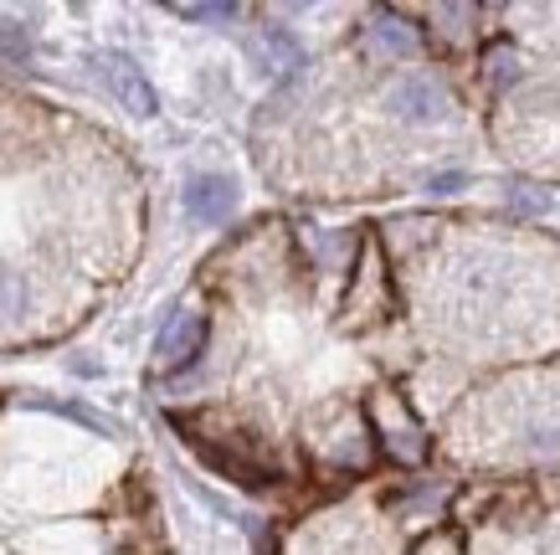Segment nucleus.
<instances>
[{
	"mask_svg": "<svg viewBox=\"0 0 560 555\" xmlns=\"http://www.w3.org/2000/svg\"><path fill=\"white\" fill-rule=\"evenodd\" d=\"M417 555H458V545H453V540H427Z\"/></svg>",
	"mask_w": 560,
	"mask_h": 555,
	"instance_id": "4468645a",
	"label": "nucleus"
},
{
	"mask_svg": "<svg viewBox=\"0 0 560 555\" xmlns=\"http://www.w3.org/2000/svg\"><path fill=\"white\" fill-rule=\"evenodd\" d=\"M93 72H98L103 93L119 103L124 114H135V118H154V114H160V99H154L150 78H144V68H139L129 51H119V47L98 51V57H93Z\"/></svg>",
	"mask_w": 560,
	"mask_h": 555,
	"instance_id": "39448f33",
	"label": "nucleus"
},
{
	"mask_svg": "<svg viewBox=\"0 0 560 555\" xmlns=\"http://www.w3.org/2000/svg\"><path fill=\"white\" fill-rule=\"evenodd\" d=\"M180 206H186V217L196 221V227H226L242 206V185L232 181L226 170H201V175L186 181Z\"/></svg>",
	"mask_w": 560,
	"mask_h": 555,
	"instance_id": "423d86ee",
	"label": "nucleus"
},
{
	"mask_svg": "<svg viewBox=\"0 0 560 555\" xmlns=\"http://www.w3.org/2000/svg\"><path fill=\"white\" fill-rule=\"evenodd\" d=\"M180 21H196V26H232V21H242L247 11L242 5H232V0H217V5H171Z\"/></svg>",
	"mask_w": 560,
	"mask_h": 555,
	"instance_id": "9b49d317",
	"label": "nucleus"
},
{
	"mask_svg": "<svg viewBox=\"0 0 560 555\" xmlns=\"http://www.w3.org/2000/svg\"><path fill=\"white\" fill-rule=\"evenodd\" d=\"M510 206H520V211H545L550 201H545V196H535V190L525 185V190H510Z\"/></svg>",
	"mask_w": 560,
	"mask_h": 555,
	"instance_id": "ddd939ff",
	"label": "nucleus"
},
{
	"mask_svg": "<svg viewBox=\"0 0 560 555\" xmlns=\"http://www.w3.org/2000/svg\"><path fill=\"white\" fill-rule=\"evenodd\" d=\"M32 314V278L0 257V329H16Z\"/></svg>",
	"mask_w": 560,
	"mask_h": 555,
	"instance_id": "1a4fd4ad",
	"label": "nucleus"
},
{
	"mask_svg": "<svg viewBox=\"0 0 560 555\" xmlns=\"http://www.w3.org/2000/svg\"><path fill=\"white\" fill-rule=\"evenodd\" d=\"M304 448L314 463H324V469H335V473H365L375 458L371 427H365V417L350 412V406H324V412H314L304 427Z\"/></svg>",
	"mask_w": 560,
	"mask_h": 555,
	"instance_id": "f257e3e1",
	"label": "nucleus"
},
{
	"mask_svg": "<svg viewBox=\"0 0 560 555\" xmlns=\"http://www.w3.org/2000/svg\"><path fill=\"white\" fill-rule=\"evenodd\" d=\"M365 51L381 57V62H407V57L422 51V32L407 26L396 11H375L371 26H365Z\"/></svg>",
	"mask_w": 560,
	"mask_h": 555,
	"instance_id": "6e6552de",
	"label": "nucleus"
},
{
	"mask_svg": "<svg viewBox=\"0 0 560 555\" xmlns=\"http://www.w3.org/2000/svg\"><path fill=\"white\" fill-rule=\"evenodd\" d=\"M154 370L165 381H180L186 370H196L211 355V309L196 299L171 303V314L154 329Z\"/></svg>",
	"mask_w": 560,
	"mask_h": 555,
	"instance_id": "f03ea898",
	"label": "nucleus"
},
{
	"mask_svg": "<svg viewBox=\"0 0 560 555\" xmlns=\"http://www.w3.org/2000/svg\"><path fill=\"white\" fill-rule=\"evenodd\" d=\"M32 57H36V32L16 16H0V72L32 68Z\"/></svg>",
	"mask_w": 560,
	"mask_h": 555,
	"instance_id": "9d476101",
	"label": "nucleus"
},
{
	"mask_svg": "<svg viewBox=\"0 0 560 555\" xmlns=\"http://www.w3.org/2000/svg\"><path fill=\"white\" fill-rule=\"evenodd\" d=\"M371 438L386 448L396 463H422L427 458V438L422 421L407 412V402L396 391H375L371 396Z\"/></svg>",
	"mask_w": 560,
	"mask_h": 555,
	"instance_id": "20e7f679",
	"label": "nucleus"
},
{
	"mask_svg": "<svg viewBox=\"0 0 560 555\" xmlns=\"http://www.w3.org/2000/svg\"><path fill=\"white\" fill-rule=\"evenodd\" d=\"M381 103H386V114L396 118V124H442L447 118V108H453V93H447V83L442 78H432V72H396L386 83V93H381Z\"/></svg>",
	"mask_w": 560,
	"mask_h": 555,
	"instance_id": "7ed1b4c3",
	"label": "nucleus"
},
{
	"mask_svg": "<svg viewBox=\"0 0 560 555\" xmlns=\"http://www.w3.org/2000/svg\"><path fill=\"white\" fill-rule=\"evenodd\" d=\"M247 57L257 62L262 78H278V83H293V78H304V68H308L304 42H299L289 26H278V21H268V26H257V32L247 36Z\"/></svg>",
	"mask_w": 560,
	"mask_h": 555,
	"instance_id": "0eeeda50",
	"label": "nucleus"
},
{
	"mask_svg": "<svg viewBox=\"0 0 560 555\" xmlns=\"http://www.w3.org/2000/svg\"><path fill=\"white\" fill-rule=\"evenodd\" d=\"M427 190H432V196H458V190H463V175H458V170H447V175H432V181H427Z\"/></svg>",
	"mask_w": 560,
	"mask_h": 555,
	"instance_id": "f8f14e48",
	"label": "nucleus"
}]
</instances>
